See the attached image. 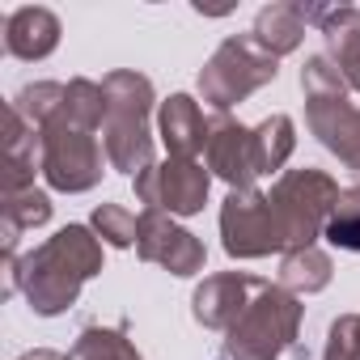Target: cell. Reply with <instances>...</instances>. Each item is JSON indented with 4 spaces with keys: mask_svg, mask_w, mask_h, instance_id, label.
<instances>
[{
    "mask_svg": "<svg viewBox=\"0 0 360 360\" xmlns=\"http://www.w3.org/2000/svg\"><path fill=\"white\" fill-rule=\"evenodd\" d=\"M102 271V238L89 225H64L56 238L22 255L18 288L39 318H56L77 305L81 284Z\"/></svg>",
    "mask_w": 360,
    "mask_h": 360,
    "instance_id": "obj_1",
    "label": "cell"
},
{
    "mask_svg": "<svg viewBox=\"0 0 360 360\" xmlns=\"http://www.w3.org/2000/svg\"><path fill=\"white\" fill-rule=\"evenodd\" d=\"M106 89V123H102V148H106V165L119 174H144L157 157H153V131H148V115H153V81L136 68H115L102 77Z\"/></svg>",
    "mask_w": 360,
    "mask_h": 360,
    "instance_id": "obj_2",
    "label": "cell"
},
{
    "mask_svg": "<svg viewBox=\"0 0 360 360\" xmlns=\"http://www.w3.org/2000/svg\"><path fill=\"white\" fill-rule=\"evenodd\" d=\"M301 94H305V123L318 136L326 153L339 157V165L360 187V110L347 98V81L326 56H309L301 68Z\"/></svg>",
    "mask_w": 360,
    "mask_h": 360,
    "instance_id": "obj_3",
    "label": "cell"
},
{
    "mask_svg": "<svg viewBox=\"0 0 360 360\" xmlns=\"http://www.w3.org/2000/svg\"><path fill=\"white\" fill-rule=\"evenodd\" d=\"M305 305L280 284H267L250 309L225 330V360H280L297 347Z\"/></svg>",
    "mask_w": 360,
    "mask_h": 360,
    "instance_id": "obj_4",
    "label": "cell"
},
{
    "mask_svg": "<svg viewBox=\"0 0 360 360\" xmlns=\"http://www.w3.org/2000/svg\"><path fill=\"white\" fill-rule=\"evenodd\" d=\"M267 200L280 217L288 250H305V246H318V238L326 233V221L339 204V183L326 169H309V165L305 169H284Z\"/></svg>",
    "mask_w": 360,
    "mask_h": 360,
    "instance_id": "obj_5",
    "label": "cell"
},
{
    "mask_svg": "<svg viewBox=\"0 0 360 360\" xmlns=\"http://www.w3.org/2000/svg\"><path fill=\"white\" fill-rule=\"evenodd\" d=\"M276 72H280V60L267 56L250 34H229L212 51V60L200 68V98L217 115H229L250 94H259L263 85H271Z\"/></svg>",
    "mask_w": 360,
    "mask_h": 360,
    "instance_id": "obj_6",
    "label": "cell"
},
{
    "mask_svg": "<svg viewBox=\"0 0 360 360\" xmlns=\"http://www.w3.org/2000/svg\"><path fill=\"white\" fill-rule=\"evenodd\" d=\"M43 136V178L51 191H64V195H81V191H94L102 183V161H106V148L94 140L89 127L72 123L64 115V102L60 110L39 127Z\"/></svg>",
    "mask_w": 360,
    "mask_h": 360,
    "instance_id": "obj_7",
    "label": "cell"
},
{
    "mask_svg": "<svg viewBox=\"0 0 360 360\" xmlns=\"http://www.w3.org/2000/svg\"><path fill=\"white\" fill-rule=\"evenodd\" d=\"M221 246L229 259H267L288 250L280 217L263 191H229L221 204Z\"/></svg>",
    "mask_w": 360,
    "mask_h": 360,
    "instance_id": "obj_8",
    "label": "cell"
},
{
    "mask_svg": "<svg viewBox=\"0 0 360 360\" xmlns=\"http://www.w3.org/2000/svg\"><path fill=\"white\" fill-rule=\"evenodd\" d=\"M131 183H136V200L144 208H161L169 217H195L208 204L212 169H204L200 161L165 157V161H153L144 174H136Z\"/></svg>",
    "mask_w": 360,
    "mask_h": 360,
    "instance_id": "obj_9",
    "label": "cell"
},
{
    "mask_svg": "<svg viewBox=\"0 0 360 360\" xmlns=\"http://www.w3.org/2000/svg\"><path fill=\"white\" fill-rule=\"evenodd\" d=\"M136 255H140L144 263L165 267L169 276H195V271H204V263H208L204 242H200L191 229H183L169 212H161V208H144V212H140Z\"/></svg>",
    "mask_w": 360,
    "mask_h": 360,
    "instance_id": "obj_10",
    "label": "cell"
},
{
    "mask_svg": "<svg viewBox=\"0 0 360 360\" xmlns=\"http://www.w3.org/2000/svg\"><path fill=\"white\" fill-rule=\"evenodd\" d=\"M208 169L212 178L229 183V191H250L259 174V153H255V127L233 123L229 115L208 119Z\"/></svg>",
    "mask_w": 360,
    "mask_h": 360,
    "instance_id": "obj_11",
    "label": "cell"
},
{
    "mask_svg": "<svg viewBox=\"0 0 360 360\" xmlns=\"http://www.w3.org/2000/svg\"><path fill=\"white\" fill-rule=\"evenodd\" d=\"M271 280H259V276H246V271H221V276H208L195 297H191V318L204 326V330H229L246 309L250 301L267 288Z\"/></svg>",
    "mask_w": 360,
    "mask_h": 360,
    "instance_id": "obj_12",
    "label": "cell"
},
{
    "mask_svg": "<svg viewBox=\"0 0 360 360\" xmlns=\"http://www.w3.org/2000/svg\"><path fill=\"white\" fill-rule=\"evenodd\" d=\"M305 22L318 26L326 60L339 68L347 89L360 94V9L356 5H305Z\"/></svg>",
    "mask_w": 360,
    "mask_h": 360,
    "instance_id": "obj_13",
    "label": "cell"
},
{
    "mask_svg": "<svg viewBox=\"0 0 360 360\" xmlns=\"http://www.w3.org/2000/svg\"><path fill=\"white\" fill-rule=\"evenodd\" d=\"M0 174H5V195L30 191L34 174H43V136L30 127L13 106L5 110V144H0Z\"/></svg>",
    "mask_w": 360,
    "mask_h": 360,
    "instance_id": "obj_14",
    "label": "cell"
},
{
    "mask_svg": "<svg viewBox=\"0 0 360 360\" xmlns=\"http://www.w3.org/2000/svg\"><path fill=\"white\" fill-rule=\"evenodd\" d=\"M157 136L165 140L169 157L195 161L208 148V119L191 94H169L157 110Z\"/></svg>",
    "mask_w": 360,
    "mask_h": 360,
    "instance_id": "obj_15",
    "label": "cell"
},
{
    "mask_svg": "<svg viewBox=\"0 0 360 360\" xmlns=\"http://www.w3.org/2000/svg\"><path fill=\"white\" fill-rule=\"evenodd\" d=\"M60 18L43 5H22L5 18V51L18 60H47L60 47Z\"/></svg>",
    "mask_w": 360,
    "mask_h": 360,
    "instance_id": "obj_16",
    "label": "cell"
},
{
    "mask_svg": "<svg viewBox=\"0 0 360 360\" xmlns=\"http://www.w3.org/2000/svg\"><path fill=\"white\" fill-rule=\"evenodd\" d=\"M305 5H297V0H276V5H263L255 13V30L250 39L267 51V56H292L301 43H305Z\"/></svg>",
    "mask_w": 360,
    "mask_h": 360,
    "instance_id": "obj_17",
    "label": "cell"
},
{
    "mask_svg": "<svg viewBox=\"0 0 360 360\" xmlns=\"http://www.w3.org/2000/svg\"><path fill=\"white\" fill-rule=\"evenodd\" d=\"M330 276H335L330 255H326L322 246H305V250H288V255L280 259L276 284L288 288L292 297H314V292H322V288L330 284Z\"/></svg>",
    "mask_w": 360,
    "mask_h": 360,
    "instance_id": "obj_18",
    "label": "cell"
},
{
    "mask_svg": "<svg viewBox=\"0 0 360 360\" xmlns=\"http://www.w3.org/2000/svg\"><path fill=\"white\" fill-rule=\"evenodd\" d=\"M0 217H5V250H18V238L47 225L51 221V200L47 191L30 187V191H13L0 200Z\"/></svg>",
    "mask_w": 360,
    "mask_h": 360,
    "instance_id": "obj_19",
    "label": "cell"
},
{
    "mask_svg": "<svg viewBox=\"0 0 360 360\" xmlns=\"http://www.w3.org/2000/svg\"><path fill=\"white\" fill-rule=\"evenodd\" d=\"M297 148V123L288 115H267L255 127V153H259V174H276L284 169V161Z\"/></svg>",
    "mask_w": 360,
    "mask_h": 360,
    "instance_id": "obj_20",
    "label": "cell"
},
{
    "mask_svg": "<svg viewBox=\"0 0 360 360\" xmlns=\"http://www.w3.org/2000/svg\"><path fill=\"white\" fill-rule=\"evenodd\" d=\"M68 360H144L123 326H85L68 347Z\"/></svg>",
    "mask_w": 360,
    "mask_h": 360,
    "instance_id": "obj_21",
    "label": "cell"
},
{
    "mask_svg": "<svg viewBox=\"0 0 360 360\" xmlns=\"http://www.w3.org/2000/svg\"><path fill=\"white\" fill-rule=\"evenodd\" d=\"M322 238H326L330 246H339V250L360 255V187L339 191V204H335V212H330Z\"/></svg>",
    "mask_w": 360,
    "mask_h": 360,
    "instance_id": "obj_22",
    "label": "cell"
},
{
    "mask_svg": "<svg viewBox=\"0 0 360 360\" xmlns=\"http://www.w3.org/2000/svg\"><path fill=\"white\" fill-rule=\"evenodd\" d=\"M89 229L106 242V246H115V250H127V246H136V229H140V217H131L123 204H98L94 208V221H89Z\"/></svg>",
    "mask_w": 360,
    "mask_h": 360,
    "instance_id": "obj_23",
    "label": "cell"
},
{
    "mask_svg": "<svg viewBox=\"0 0 360 360\" xmlns=\"http://www.w3.org/2000/svg\"><path fill=\"white\" fill-rule=\"evenodd\" d=\"M322 360H360V314H339L330 322Z\"/></svg>",
    "mask_w": 360,
    "mask_h": 360,
    "instance_id": "obj_24",
    "label": "cell"
},
{
    "mask_svg": "<svg viewBox=\"0 0 360 360\" xmlns=\"http://www.w3.org/2000/svg\"><path fill=\"white\" fill-rule=\"evenodd\" d=\"M18 360H68V356L56 352V347H34V352H26V356H18Z\"/></svg>",
    "mask_w": 360,
    "mask_h": 360,
    "instance_id": "obj_25",
    "label": "cell"
}]
</instances>
